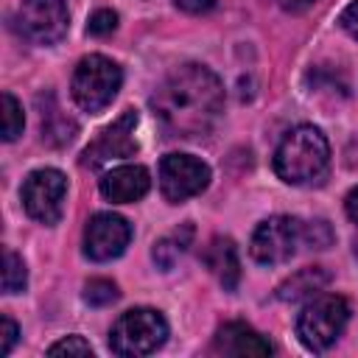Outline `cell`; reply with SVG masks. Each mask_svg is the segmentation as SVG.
<instances>
[{
	"label": "cell",
	"mask_w": 358,
	"mask_h": 358,
	"mask_svg": "<svg viewBox=\"0 0 358 358\" xmlns=\"http://www.w3.org/2000/svg\"><path fill=\"white\" fill-rule=\"evenodd\" d=\"M213 350L221 352V355H268L271 352V344L257 330H252L249 324H243V322H227L215 333Z\"/></svg>",
	"instance_id": "4fadbf2b"
},
{
	"label": "cell",
	"mask_w": 358,
	"mask_h": 358,
	"mask_svg": "<svg viewBox=\"0 0 358 358\" xmlns=\"http://www.w3.org/2000/svg\"><path fill=\"white\" fill-rule=\"evenodd\" d=\"M190 241H193V224H182L179 229H173L171 235H165L154 243V249H151L154 263L159 268H171L179 260V255L190 246Z\"/></svg>",
	"instance_id": "e0dca14e"
},
{
	"label": "cell",
	"mask_w": 358,
	"mask_h": 358,
	"mask_svg": "<svg viewBox=\"0 0 358 358\" xmlns=\"http://www.w3.org/2000/svg\"><path fill=\"white\" fill-rule=\"evenodd\" d=\"M148 187H151V176L143 165H117L109 173H103V179H101L103 199H109L115 204L137 201L148 193Z\"/></svg>",
	"instance_id": "7c38bea8"
},
{
	"label": "cell",
	"mask_w": 358,
	"mask_h": 358,
	"mask_svg": "<svg viewBox=\"0 0 358 358\" xmlns=\"http://www.w3.org/2000/svg\"><path fill=\"white\" fill-rule=\"evenodd\" d=\"M117 299V285L112 280H90L84 285V302L87 305H95V308H103V305H112Z\"/></svg>",
	"instance_id": "ffe728a7"
},
{
	"label": "cell",
	"mask_w": 358,
	"mask_h": 358,
	"mask_svg": "<svg viewBox=\"0 0 358 358\" xmlns=\"http://www.w3.org/2000/svg\"><path fill=\"white\" fill-rule=\"evenodd\" d=\"M48 355H90L92 358V347L81 336H67V338L50 344L48 347Z\"/></svg>",
	"instance_id": "603a6c76"
},
{
	"label": "cell",
	"mask_w": 358,
	"mask_h": 358,
	"mask_svg": "<svg viewBox=\"0 0 358 358\" xmlns=\"http://www.w3.org/2000/svg\"><path fill=\"white\" fill-rule=\"evenodd\" d=\"M67 179L56 168H39L22 182V207L39 224H56L64 213Z\"/></svg>",
	"instance_id": "52a82bcc"
},
{
	"label": "cell",
	"mask_w": 358,
	"mask_h": 358,
	"mask_svg": "<svg viewBox=\"0 0 358 358\" xmlns=\"http://www.w3.org/2000/svg\"><path fill=\"white\" fill-rule=\"evenodd\" d=\"M210 185V168L190 154H168L159 162V190L168 201L179 204Z\"/></svg>",
	"instance_id": "9c48e42d"
},
{
	"label": "cell",
	"mask_w": 358,
	"mask_h": 358,
	"mask_svg": "<svg viewBox=\"0 0 358 358\" xmlns=\"http://www.w3.org/2000/svg\"><path fill=\"white\" fill-rule=\"evenodd\" d=\"M299 243H302V221L291 215H271L257 224L249 243V255L260 266H280L296 255Z\"/></svg>",
	"instance_id": "8992f818"
},
{
	"label": "cell",
	"mask_w": 358,
	"mask_h": 358,
	"mask_svg": "<svg viewBox=\"0 0 358 358\" xmlns=\"http://www.w3.org/2000/svg\"><path fill=\"white\" fill-rule=\"evenodd\" d=\"M123 84V70L101 56H84L73 73V98L84 112H101L106 103H112V98L117 95Z\"/></svg>",
	"instance_id": "5b68a950"
},
{
	"label": "cell",
	"mask_w": 358,
	"mask_h": 358,
	"mask_svg": "<svg viewBox=\"0 0 358 358\" xmlns=\"http://www.w3.org/2000/svg\"><path fill=\"white\" fill-rule=\"evenodd\" d=\"M173 3H176V8H182L187 14H204L215 6V0H173Z\"/></svg>",
	"instance_id": "484cf974"
},
{
	"label": "cell",
	"mask_w": 358,
	"mask_h": 358,
	"mask_svg": "<svg viewBox=\"0 0 358 358\" xmlns=\"http://www.w3.org/2000/svg\"><path fill=\"white\" fill-rule=\"evenodd\" d=\"M131 241V227L115 213H95L84 227V255L90 260H112L123 255Z\"/></svg>",
	"instance_id": "8fae6325"
},
{
	"label": "cell",
	"mask_w": 358,
	"mask_h": 358,
	"mask_svg": "<svg viewBox=\"0 0 358 358\" xmlns=\"http://www.w3.org/2000/svg\"><path fill=\"white\" fill-rule=\"evenodd\" d=\"M151 109L168 137H201L224 109V87L213 70L182 64L157 87Z\"/></svg>",
	"instance_id": "6da1fadb"
},
{
	"label": "cell",
	"mask_w": 358,
	"mask_h": 358,
	"mask_svg": "<svg viewBox=\"0 0 358 358\" xmlns=\"http://www.w3.org/2000/svg\"><path fill=\"white\" fill-rule=\"evenodd\" d=\"M338 25H341L352 39H358V0H352V3L338 14Z\"/></svg>",
	"instance_id": "d4e9b609"
},
{
	"label": "cell",
	"mask_w": 358,
	"mask_h": 358,
	"mask_svg": "<svg viewBox=\"0 0 358 358\" xmlns=\"http://www.w3.org/2000/svg\"><path fill=\"white\" fill-rule=\"evenodd\" d=\"M330 168V143L316 126L291 129L277 151L274 171L288 185H319Z\"/></svg>",
	"instance_id": "7a4b0ae2"
},
{
	"label": "cell",
	"mask_w": 358,
	"mask_h": 358,
	"mask_svg": "<svg viewBox=\"0 0 358 358\" xmlns=\"http://www.w3.org/2000/svg\"><path fill=\"white\" fill-rule=\"evenodd\" d=\"M344 207H347V215H350V218L358 224V187H355V190H350V196H347Z\"/></svg>",
	"instance_id": "4316f807"
},
{
	"label": "cell",
	"mask_w": 358,
	"mask_h": 358,
	"mask_svg": "<svg viewBox=\"0 0 358 358\" xmlns=\"http://www.w3.org/2000/svg\"><path fill=\"white\" fill-rule=\"evenodd\" d=\"M201 263L215 274L224 291H235L241 280V263H238V249L229 238H213L201 252Z\"/></svg>",
	"instance_id": "5bb4252c"
},
{
	"label": "cell",
	"mask_w": 358,
	"mask_h": 358,
	"mask_svg": "<svg viewBox=\"0 0 358 358\" xmlns=\"http://www.w3.org/2000/svg\"><path fill=\"white\" fill-rule=\"evenodd\" d=\"M28 282V271H25V263L17 252L11 249H3V291L6 294H20Z\"/></svg>",
	"instance_id": "ac0fdd59"
},
{
	"label": "cell",
	"mask_w": 358,
	"mask_h": 358,
	"mask_svg": "<svg viewBox=\"0 0 358 358\" xmlns=\"http://www.w3.org/2000/svg\"><path fill=\"white\" fill-rule=\"evenodd\" d=\"M36 103L42 106L39 112V120H42V140L48 145H67L73 137H76V123L56 106L53 95H39Z\"/></svg>",
	"instance_id": "2e32d148"
},
{
	"label": "cell",
	"mask_w": 358,
	"mask_h": 358,
	"mask_svg": "<svg viewBox=\"0 0 358 358\" xmlns=\"http://www.w3.org/2000/svg\"><path fill=\"white\" fill-rule=\"evenodd\" d=\"M350 319V305L338 294H316L299 313L296 319V336L299 341L313 350L324 352L347 327Z\"/></svg>",
	"instance_id": "277c9868"
},
{
	"label": "cell",
	"mask_w": 358,
	"mask_h": 358,
	"mask_svg": "<svg viewBox=\"0 0 358 358\" xmlns=\"http://www.w3.org/2000/svg\"><path fill=\"white\" fill-rule=\"evenodd\" d=\"M168 338V322L159 310L154 308H134L126 310L109 333V350L115 355H129L140 358L162 347Z\"/></svg>",
	"instance_id": "3957f363"
},
{
	"label": "cell",
	"mask_w": 358,
	"mask_h": 358,
	"mask_svg": "<svg viewBox=\"0 0 358 358\" xmlns=\"http://www.w3.org/2000/svg\"><path fill=\"white\" fill-rule=\"evenodd\" d=\"M17 336H20V327L11 316H3L0 319V355H8L11 347L17 344Z\"/></svg>",
	"instance_id": "cb8c5ba5"
},
{
	"label": "cell",
	"mask_w": 358,
	"mask_h": 358,
	"mask_svg": "<svg viewBox=\"0 0 358 358\" xmlns=\"http://www.w3.org/2000/svg\"><path fill=\"white\" fill-rule=\"evenodd\" d=\"M115 28H117V14L112 8H98L87 22V34H92V36H106Z\"/></svg>",
	"instance_id": "7402d4cb"
},
{
	"label": "cell",
	"mask_w": 358,
	"mask_h": 358,
	"mask_svg": "<svg viewBox=\"0 0 358 358\" xmlns=\"http://www.w3.org/2000/svg\"><path fill=\"white\" fill-rule=\"evenodd\" d=\"M67 20L64 0H22L14 25L22 39L34 45H53L67 34Z\"/></svg>",
	"instance_id": "ba28073f"
},
{
	"label": "cell",
	"mask_w": 358,
	"mask_h": 358,
	"mask_svg": "<svg viewBox=\"0 0 358 358\" xmlns=\"http://www.w3.org/2000/svg\"><path fill=\"white\" fill-rule=\"evenodd\" d=\"M134 126H137V112L126 109L112 126H106L81 154L84 168H101L115 159H126L137 154V140H134Z\"/></svg>",
	"instance_id": "30bf717a"
},
{
	"label": "cell",
	"mask_w": 358,
	"mask_h": 358,
	"mask_svg": "<svg viewBox=\"0 0 358 358\" xmlns=\"http://www.w3.org/2000/svg\"><path fill=\"white\" fill-rule=\"evenodd\" d=\"M330 282V274L322 266H305L299 271H294L285 282H280L277 296L282 302H302V299H313L316 294H322V288Z\"/></svg>",
	"instance_id": "9a60e30c"
},
{
	"label": "cell",
	"mask_w": 358,
	"mask_h": 358,
	"mask_svg": "<svg viewBox=\"0 0 358 358\" xmlns=\"http://www.w3.org/2000/svg\"><path fill=\"white\" fill-rule=\"evenodd\" d=\"M302 243L308 249H327L333 243V229L327 221H302Z\"/></svg>",
	"instance_id": "44dd1931"
},
{
	"label": "cell",
	"mask_w": 358,
	"mask_h": 358,
	"mask_svg": "<svg viewBox=\"0 0 358 358\" xmlns=\"http://www.w3.org/2000/svg\"><path fill=\"white\" fill-rule=\"evenodd\" d=\"M22 126H25V117H22L20 101L11 92H3V140H8V143L17 140Z\"/></svg>",
	"instance_id": "d6986e66"
}]
</instances>
